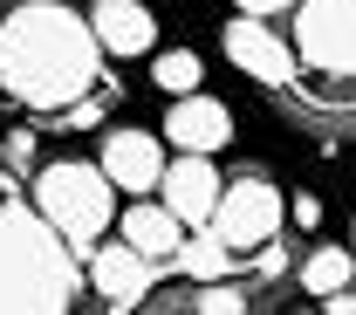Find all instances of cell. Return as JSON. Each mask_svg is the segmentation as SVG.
Listing matches in <instances>:
<instances>
[{"label":"cell","mask_w":356,"mask_h":315,"mask_svg":"<svg viewBox=\"0 0 356 315\" xmlns=\"http://www.w3.org/2000/svg\"><path fill=\"white\" fill-rule=\"evenodd\" d=\"M322 309H329V315H356V288H336V295H322Z\"/></svg>","instance_id":"d6986e66"},{"label":"cell","mask_w":356,"mask_h":315,"mask_svg":"<svg viewBox=\"0 0 356 315\" xmlns=\"http://www.w3.org/2000/svg\"><path fill=\"white\" fill-rule=\"evenodd\" d=\"M158 192H165V206H172L185 226H206V220H213V206H220V172H213V151H178V158H165Z\"/></svg>","instance_id":"ba28073f"},{"label":"cell","mask_w":356,"mask_h":315,"mask_svg":"<svg viewBox=\"0 0 356 315\" xmlns=\"http://www.w3.org/2000/svg\"><path fill=\"white\" fill-rule=\"evenodd\" d=\"M178 268L192 274V281H220V274H233V247H226L213 226H192V240L178 247Z\"/></svg>","instance_id":"4fadbf2b"},{"label":"cell","mask_w":356,"mask_h":315,"mask_svg":"<svg viewBox=\"0 0 356 315\" xmlns=\"http://www.w3.org/2000/svg\"><path fill=\"white\" fill-rule=\"evenodd\" d=\"M103 83V42L69 0H21L0 14V90L28 110H69Z\"/></svg>","instance_id":"6da1fadb"},{"label":"cell","mask_w":356,"mask_h":315,"mask_svg":"<svg viewBox=\"0 0 356 315\" xmlns=\"http://www.w3.org/2000/svg\"><path fill=\"white\" fill-rule=\"evenodd\" d=\"M220 42H226V62H233V69H247V76H254V83H267V90H288V83L302 76V55H295V42H281L261 14H240V21H226Z\"/></svg>","instance_id":"8992f818"},{"label":"cell","mask_w":356,"mask_h":315,"mask_svg":"<svg viewBox=\"0 0 356 315\" xmlns=\"http://www.w3.org/2000/svg\"><path fill=\"white\" fill-rule=\"evenodd\" d=\"M151 281H158V261L137 254L131 240H117V247H89V288H96L110 309H137V302L151 295Z\"/></svg>","instance_id":"52a82bcc"},{"label":"cell","mask_w":356,"mask_h":315,"mask_svg":"<svg viewBox=\"0 0 356 315\" xmlns=\"http://www.w3.org/2000/svg\"><path fill=\"white\" fill-rule=\"evenodd\" d=\"M35 213H42V220L89 261V247H96V240L110 233V220H117V185H110L103 165L55 158V165L35 172Z\"/></svg>","instance_id":"3957f363"},{"label":"cell","mask_w":356,"mask_h":315,"mask_svg":"<svg viewBox=\"0 0 356 315\" xmlns=\"http://www.w3.org/2000/svg\"><path fill=\"white\" fill-rule=\"evenodd\" d=\"M124 240L165 268V261H178V247H185V220H178L165 199H137L131 213H124Z\"/></svg>","instance_id":"7c38bea8"},{"label":"cell","mask_w":356,"mask_h":315,"mask_svg":"<svg viewBox=\"0 0 356 315\" xmlns=\"http://www.w3.org/2000/svg\"><path fill=\"white\" fill-rule=\"evenodd\" d=\"M350 274H356L350 247H315L309 261H302V288L309 295H336V288H350Z\"/></svg>","instance_id":"9a60e30c"},{"label":"cell","mask_w":356,"mask_h":315,"mask_svg":"<svg viewBox=\"0 0 356 315\" xmlns=\"http://www.w3.org/2000/svg\"><path fill=\"white\" fill-rule=\"evenodd\" d=\"M288 220L302 226V233H309V226H322V199H309V192H302V199L288 206Z\"/></svg>","instance_id":"e0dca14e"},{"label":"cell","mask_w":356,"mask_h":315,"mask_svg":"<svg viewBox=\"0 0 356 315\" xmlns=\"http://www.w3.org/2000/svg\"><path fill=\"white\" fill-rule=\"evenodd\" d=\"M288 7H302V0H240V14H261V21L267 14H288Z\"/></svg>","instance_id":"ac0fdd59"},{"label":"cell","mask_w":356,"mask_h":315,"mask_svg":"<svg viewBox=\"0 0 356 315\" xmlns=\"http://www.w3.org/2000/svg\"><path fill=\"white\" fill-rule=\"evenodd\" d=\"M89 28H96V42L103 55H158V14L144 7V0H96L89 7Z\"/></svg>","instance_id":"8fae6325"},{"label":"cell","mask_w":356,"mask_h":315,"mask_svg":"<svg viewBox=\"0 0 356 315\" xmlns=\"http://www.w3.org/2000/svg\"><path fill=\"white\" fill-rule=\"evenodd\" d=\"M295 55L315 76H356V0H302Z\"/></svg>","instance_id":"277c9868"},{"label":"cell","mask_w":356,"mask_h":315,"mask_svg":"<svg viewBox=\"0 0 356 315\" xmlns=\"http://www.w3.org/2000/svg\"><path fill=\"white\" fill-rule=\"evenodd\" d=\"M103 172H110L117 192H158V179H165V137L103 131Z\"/></svg>","instance_id":"30bf717a"},{"label":"cell","mask_w":356,"mask_h":315,"mask_svg":"<svg viewBox=\"0 0 356 315\" xmlns=\"http://www.w3.org/2000/svg\"><path fill=\"white\" fill-rule=\"evenodd\" d=\"M281 220H288L281 192H274L267 179H247V172H240L233 185H220V206H213V220H206V226L220 233L233 254H261L267 240L281 233Z\"/></svg>","instance_id":"5b68a950"},{"label":"cell","mask_w":356,"mask_h":315,"mask_svg":"<svg viewBox=\"0 0 356 315\" xmlns=\"http://www.w3.org/2000/svg\"><path fill=\"white\" fill-rule=\"evenodd\" d=\"M165 144H172V151H226V144H233V110H226L220 96H206V90L172 96Z\"/></svg>","instance_id":"9c48e42d"},{"label":"cell","mask_w":356,"mask_h":315,"mask_svg":"<svg viewBox=\"0 0 356 315\" xmlns=\"http://www.w3.org/2000/svg\"><path fill=\"white\" fill-rule=\"evenodd\" d=\"M151 83L165 96H192L199 83H206V62L192 55V48H158V62H151Z\"/></svg>","instance_id":"5bb4252c"},{"label":"cell","mask_w":356,"mask_h":315,"mask_svg":"<svg viewBox=\"0 0 356 315\" xmlns=\"http://www.w3.org/2000/svg\"><path fill=\"white\" fill-rule=\"evenodd\" d=\"M7 158H14V165H35V137H28V131H14V144H7Z\"/></svg>","instance_id":"ffe728a7"},{"label":"cell","mask_w":356,"mask_h":315,"mask_svg":"<svg viewBox=\"0 0 356 315\" xmlns=\"http://www.w3.org/2000/svg\"><path fill=\"white\" fill-rule=\"evenodd\" d=\"M192 309H199V315H240V309H247V295L220 274V281H199V288H192Z\"/></svg>","instance_id":"2e32d148"},{"label":"cell","mask_w":356,"mask_h":315,"mask_svg":"<svg viewBox=\"0 0 356 315\" xmlns=\"http://www.w3.org/2000/svg\"><path fill=\"white\" fill-rule=\"evenodd\" d=\"M76 295H83L76 247L35 206L0 199V315H62L76 309Z\"/></svg>","instance_id":"7a4b0ae2"}]
</instances>
